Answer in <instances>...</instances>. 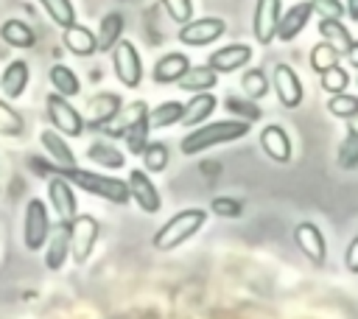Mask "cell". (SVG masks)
Returning <instances> with one entry per match:
<instances>
[{"instance_id": "obj_35", "label": "cell", "mask_w": 358, "mask_h": 319, "mask_svg": "<svg viewBox=\"0 0 358 319\" xmlns=\"http://www.w3.org/2000/svg\"><path fill=\"white\" fill-rule=\"evenodd\" d=\"M22 129H25L22 115L11 104L0 101V134L3 137H17V134H22Z\"/></svg>"}, {"instance_id": "obj_20", "label": "cell", "mask_w": 358, "mask_h": 319, "mask_svg": "<svg viewBox=\"0 0 358 319\" xmlns=\"http://www.w3.org/2000/svg\"><path fill=\"white\" fill-rule=\"evenodd\" d=\"M260 148L266 151V157H271L274 162H288L291 160V137L285 134L282 126H266L260 132Z\"/></svg>"}, {"instance_id": "obj_9", "label": "cell", "mask_w": 358, "mask_h": 319, "mask_svg": "<svg viewBox=\"0 0 358 319\" xmlns=\"http://www.w3.org/2000/svg\"><path fill=\"white\" fill-rule=\"evenodd\" d=\"M126 185H129V199H134V204L143 213H159V207H162L159 190H157V185L151 182V176L143 168H131Z\"/></svg>"}, {"instance_id": "obj_44", "label": "cell", "mask_w": 358, "mask_h": 319, "mask_svg": "<svg viewBox=\"0 0 358 319\" xmlns=\"http://www.w3.org/2000/svg\"><path fill=\"white\" fill-rule=\"evenodd\" d=\"M344 260H347V269H350L352 274H358V238L350 241V246H347V252H344Z\"/></svg>"}, {"instance_id": "obj_28", "label": "cell", "mask_w": 358, "mask_h": 319, "mask_svg": "<svg viewBox=\"0 0 358 319\" xmlns=\"http://www.w3.org/2000/svg\"><path fill=\"white\" fill-rule=\"evenodd\" d=\"M179 118H182V104L179 101H162L154 109H148V115H145L148 129H168V126L179 123Z\"/></svg>"}, {"instance_id": "obj_5", "label": "cell", "mask_w": 358, "mask_h": 319, "mask_svg": "<svg viewBox=\"0 0 358 319\" xmlns=\"http://www.w3.org/2000/svg\"><path fill=\"white\" fill-rule=\"evenodd\" d=\"M45 109H48V118H50V126L64 134V137H81L84 134V115L70 104V98L59 95V92H50L45 98Z\"/></svg>"}, {"instance_id": "obj_10", "label": "cell", "mask_w": 358, "mask_h": 319, "mask_svg": "<svg viewBox=\"0 0 358 319\" xmlns=\"http://www.w3.org/2000/svg\"><path fill=\"white\" fill-rule=\"evenodd\" d=\"M48 201L53 207V213L59 215V221H73V215L78 213V201H76V190L73 185L56 173L48 179Z\"/></svg>"}, {"instance_id": "obj_14", "label": "cell", "mask_w": 358, "mask_h": 319, "mask_svg": "<svg viewBox=\"0 0 358 319\" xmlns=\"http://www.w3.org/2000/svg\"><path fill=\"white\" fill-rule=\"evenodd\" d=\"M42 249H45V266L50 271H59L70 257V221H59Z\"/></svg>"}, {"instance_id": "obj_47", "label": "cell", "mask_w": 358, "mask_h": 319, "mask_svg": "<svg viewBox=\"0 0 358 319\" xmlns=\"http://www.w3.org/2000/svg\"><path fill=\"white\" fill-rule=\"evenodd\" d=\"M350 134H355V137H358V115H355V118H350Z\"/></svg>"}, {"instance_id": "obj_21", "label": "cell", "mask_w": 358, "mask_h": 319, "mask_svg": "<svg viewBox=\"0 0 358 319\" xmlns=\"http://www.w3.org/2000/svg\"><path fill=\"white\" fill-rule=\"evenodd\" d=\"M218 106V101H215V95H210V90H204V92H196L187 104H182V123L185 126H199V123H204L210 115H213V109Z\"/></svg>"}, {"instance_id": "obj_37", "label": "cell", "mask_w": 358, "mask_h": 319, "mask_svg": "<svg viewBox=\"0 0 358 319\" xmlns=\"http://www.w3.org/2000/svg\"><path fill=\"white\" fill-rule=\"evenodd\" d=\"M319 76H322V90H324V92H330V95L344 92V90H347V84H350L347 70H344V67H338V64L327 67V70H324V73H319Z\"/></svg>"}, {"instance_id": "obj_42", "label": "cell", "mask_w": 358, "mask_h": 319, "mask_svg": "<svg viewBox=\"0 0 358 319\" xmlns=\"http://www.w3.org/2000/svg\"><path fill=\"white\" fill-rule=\"evenodd\" d=\"M310 8H313L316 14H322L324 20H341V17L347 14L338 0H310Z\"/></svg>"}, {"instance_id": "obj_43", "label": "cell", "mask_w": 358, "mask_h": 319, "mask_svg": "<svg viewBox=\"0 0 358 319\" xmlns=\"http://www.w3.org/2000/svg\"><path fill=\"white\" fill-rule=\"evenodd\" d=\"M227 106H229V109H235V112H241V115H246V120H249V123L260 118V112H257L252 104H243V101H235V98H229V101H227Z\"/></svg>"}, {"instance_id": "obj_26", "label": "cell", "mask_w": 358, "mask_h": 319, "mask_svg": "<svg viewBox=\"0 0 358 319\" xmlns=\"http://www.w3.org/2000/svg\"><path fill=\"white\" fill-rule=\"evenodd\" d=\"M48 78H50V84H53V92H59V95H64V98H76V95L81 92V81H78V76H76L67 64H53V67L48 70Z\"/></svg>"}, {"instance_id": "obj_38", "label": "cell", "mask_w": 358, "mask_h": 319, "mask_svg": "<svg viewBox=\"0 0 358 319\" xmlns=\"http://www.w3.org/2000/svg\"><path fill=\"white\" fill-rule=\"evenodd\" d=\"M241 87H243L246 98H263L268 92V78L263 70H246L241 78Z\"/></svg>"}, {"instance_id": "obj_19", "label": "cell", "mask_w": 358, "mask_h": 319, "mask_svg": "<svg viewBox=\"0 0 358 319\" xmlns=\"http://www.w3.org/2000/svg\"><path fill=\"white\" fill-rule=\"evenodd\" d=\"M310 0L308 3H296V6H291L285 14H280V22H277V39H282V42H291L305 25H308V20H310Z\"/></svg>"}, {"instance_id": "obj_1", "label": "cell", "mask_w": 358, "mask_h": 319, "mask_svg": "<svg viewBox=\"0 0 358 319\" xmlns=\"http://www.w3.org/2000/svg\"><path fill=\"white\" fill-rule=\"evenodd\" d=\"M252 129L249 120H213V123H201L199 129H193L182 143H179V151L185 157H193L199 151H207V148H215L221 143H232V140H241L246 137Z\"/></svg>"}, {"instance_id": "obj_30", "label": "cell", "mask_w": 358, "mask_h": 319, "mask_svg": "<svg viewBox=\"0 0 358 319\" xmlns=\"http://www.w3.org/2000/svg\"><path fill=\"white\" fill-rule=\"evenodd\" d=\"M87 157L92 162H98L101 168H123V162H126L123 151L115 148V146H109V143H92L87 148Z\"/></svg>"}, {"instance_id": "obj_8", "label": "cell", "mask_w": 358, "mask_h": 319, "mask_svg": "<svg viewBox=\"0 0 358 319\" xmlns=\"http://www.w3.org/2000/svg\"><path fill=\"white\" fill-rule=\"evenodd\" d=\"M224 31H227V22L218 20V17L187 20V22H182V28H179V42L193 45V48H201V45H210V42H215L218 36H224Z\"/></svg>"}, {"instance_id": "obj_31", "label": "cell", "mask_w": 358, "mask_h": 319, "mask_svg": "<svg viewBox=\"0 0 358 319\" xmlns=\"http://www.w3.org/2000/svg\"><path fill=\"white\" fill-rule=\"evenodd\" d=\"M140 157H143V165H145L143 171L159 173V171H165V165H168V146L159 143V140H148L145 148L140 151Z\"/></svg>"}, {"instance_id": "obj_6", "label": "cell", "mask_w": 358, "mask_h": 319, "mask_svg": "<svg viewBox=\"0 0 358 319\" xmlns=\"http://www.w3.org/2000/svg\"><path fill=\"white\" fill-rule=\"evenodd\" d=\"M98 235H101V224L87 213H76L70 221V257L76 263H87L98 243Z\"/></svg>"}, {"instance_id": "obj_46", "label": "cell", "mask_w": 358, "mask_h": 319, "mask_svg": "<svg viewBox=\"0 0 358 319\" xmlns=\"http://www.w3.org/2000/svg\"><path fill=\"white\" fill-rule=\"evenodd\" d=\"M344 11L350 14V20L358 22V0H347V8H344Z\"/></svg>"}, {"instance_id": "obj_29", "label": "cell", "mask_w": 358, "mask_h": 319, "mask_svg": "<svg viewBox=\"0 0 358 319\" xmlns=\"http://www.w3.org/2000/svg\"><path fill=\"white\" fill-rule=\"evenodd\" d=\"M319 34H322L324 42H330L338 53H344V50L352 45V36H350V31L341 25V20H324V17H322V22H319Z\"/></svg>"}, {"instance_id": "obj_24", "label": "cell", "mask_w": 358, "mask_h": 319, "mask_svg": "<svg viewBox=\"0 0 358 319\" xmlns=\"http://www.w3.org/2000/svg\"><path fill=\"white\" fill-rule=\"evenodd\" d=\"M0 39H3L6 45H11V48H20V50H28V48L36 45L34 28H31L28 22H22V20H6V22L0 25Z\"/></svg>"}, {"instance_id": "obj_27", "label": "cell", "mask_w": 358, "mask_h": 319, "mask_svg": "<svg viewBox=\"0 0 358 319\" xmlns=\"http://www.w3.org/2000/svg\"><path fill=\"white\" fill-rule=\"evenodd\" d=\"M123 36V14L117 11H109L101 25H98V34H95V42H98V50H112L115 42Z\"/></svg>"}, {"instance_id": "obj_36", "label": "cell", "mask_w": 358, "mask_h": 319, "mask_svg": "<svg viewBox=\"0 0 358 319\" xmlns=\"http://www.w3.org/2000/svg\"><path fill=\"white\" fill-rule=\"evenodd\" d=\"M338 50L330 45V42H319V45H313V50H310V67L316 70V73H324L327 67H333V64H338Z\"/></svg>"}, {"instance_id": "obj_17", "label": "cell", "mask_w": 358, "mask_h": 319, "mask_svg": "<svg viewBox=\"0 0 358 319\" xmlns=\"http://www.w3.org/2000/svg\"><path fill=\"white\" fill-rule=\"evenodd\" d=\"M62 42L64 48L73 53V56H92L98 53V42H95V34L87 28V25H78V22H70L62 28Z\"/></svg>"}, {"instance_id": "obj_7", "label": "cell", "mask_w": 358, "mask_h": 319, "mask_svg": "<svg viewBox=\"0 0 358 319\" xmlns=\"http://www.w3.org/2000/svg\"><path fill=\"white\" fill-rule=\"evenodd\" d=\"M112 67H115V76L123 87L134 90L140 87L143 81V62H140V53L134 48V42L129 39H117L115 48H112Z\"/></svg>"}, {"instance_id": "obj_22", "label": "cell", "mask_w": 358, "mask_h": 319, "mask_svg": "<svg viewBox=\"0 0 358 319\" xmlns=\"http://www.w3.org/2000/svg\"><path fill=\"white\" fill-rule=\"evenodd\" d=\"M39 143H42V148L48 151V157L56 162V168H64V165H76V154H73V148L67 146L64 134H59L56 129H42V134H39Z\"/></svg>"}, {"instance_id": "obj_2", "label": "cell", "mask_w": 358, "mask_h": 319, "mask_svg": "<svg viewBox=\"0 0 358 319\" xmlns=\"http://www.w3.org/2000/svg\"><path fill=\"white\" fill-rule=\"evenodd\" d=\"M59 173L73 187H81L90 196H98V199L112 201V204H126L129 201V185L123 179H117V176H106V173L87 171V168H78V165H64Z\"/></svg>"}, {"instance_id": "obj_15", "label": "cell", "mask_w": 358, "mask_h": 319, "mask_svg": "<svg viewBox=\"0 0 358 319\" xmlns=\"http://www.w3.org/2000/svg\"><path fill=\"white\" fill-rule=\"evenodd\" d=\"M280 0H257L255 6V20H252V28H255V39L260 45H268L277 34V22H280Z\"/></svg>"}, {"instance_id": "obj_13", "label": "cell", "mask_w": 358, "mask_h": 319, "mask_svg": "<svg viewBox=\"0 0 358 319\" xmlns=\"http://www.w3.org/2000/svg\"><path fill=\"white\" fill-rule=\"evenodd\" d=\"M271 81H274V92H277V98H280V104L285 109H296L302 104V95H305L302 92V81L288 64H277Z\"/></svg>"}, {"instance_id": "obj_34", "label": "cell", "mask_w": 358, "mask_h": 319, "mask_svg": "<svg viewBox=\"0 0 358 319\" xmlns=\"http://www.w3.org/2000/svg\"><path fill=\"white\" fill-rule=\"evenodd\" d=\"M327 112L336 115V118H344V120L355 118V115H358V95H350L347 90L330 95V101H327Z\"/></svg>"}, {"instance_id": "obj_32", "label": "cell", "mask_w": 358, "mask_h": 319, "mask_svg": "<svg viewBox=\"0 0 358 319\" xmlns=\"http://www.w3.org/2000/svg\"><path fill=\"white\" fill-rule=\"evenodd\" d=\"M36 3L48 11V17H50L59 28H64V25L76 22V8H73V3H70V0H36Z\"/></svg>"}, {"instance_id": "obj_41", "label": "cell", "mask_w": 358, "mask_h": 319, "mask_svg": "<svg viewBox=\"0 0 358 319\" xmlns=\"http://www.w3.org/2000/svg\"><path fill=\"white\" fill-rule=\"evenodd\" d=\"M338 165L341 168H355L358 165V137L347 134V140L338 148Z\"/></svg>"}, {"instance_id": "obj_39", "label": "cell", "mask_w": 358, "mask_h": 319, "mask_svg": "<svg viewBox=\"0 0 358 319\" xmlns=\"http://www.w3.org/2000/svg\"><path fill=\"white\" fill-rule=\"evenodd\" d=\"M210 210H213L215 215H221V218H241V213H243V204H241L238 199H229V196H218V199H213Z\"/></svg>"}, {"instance_id": "obj_16", "label": "cell", "mask_w": 358, "mask_h": 319, "mask_svg": "<svg viewBox=\"0 0 358 319\" xmlns=\"http://www.w3.org/2000/svg\"><path fill=\"white\" fill-rule=\"evenodd\" d=\"M28 81H31L28 62H22V59L8 62L6 70H3V76H0V92H3V98L17 101V98L28 90Z\"/></svg>"}, {"instance_id": "obj_11", "label": "cell", "mask_w": 358, "mask_h": 319, "mask_svg": "<svg viewBox=\"0 0 358 319\" xmlns=\"http://www.w3.org/2000/svg\"><path fill=\"white\" fill-rule=\"evenodd\" d=\"M120 106H123V101H120V95H115V92H98V95H92V98L87 101L84 126L101 129V126L112 123V118L120 112Z\"/></svg>"}, {"instance_id": "obj_23", "label": "cell", "mask_w": 358, "mask_h": 319, "mask_svg": "<svg viewBox=\"0 0 358 319\" xmlns=\"http://www.w3.org/2000/svg\"><path fill=\"white\" fill-rule=\"evenodd\" d=\"M190 67L187 56L185 53H165L162 59H157L154 70H151V78L154 84H176V78Z\"/></svg>"}, {"instance_id": "obj_45", "label": "cell", "mask_w": 358, "mask_h": 319, "mask_svg": "<svg viewBox=\"0 0 358 319\" xmlns=\"http://www.w3.org/2000/svg\"><path fill=\"white\" fill-rule=\"evenodd\" d=\"M344 56H347V62H350V64L358 70V42H355V39H352V45L344 50Z\"/></svg>"}, {"instance_id": "obj_40", "label": "cell", "mask_w": 358, "mask_h": 319, "mask_svg": "<svg viewBox=\"0 0 358 319\" xmlns=\"http://www.w3.org/2000/svg\"><path fill=\"white\" fill-rule=\"evenodd\" d=\"M159 3L165 6L168 17H171V20H176L179 25H182V22H187V20L193 17V0H159Z\"/></svg>"}, {"instance_id": "obj_3", "label": "cell", "mask_w": 358, "mask_h": 319, "mask_svg": "<svg viewBox=\"0 0 358 319\" xmlns=\"http://www.w3.org/2000/svg\"><path fill=\"white\" fill-rule=\"evenodd\" d=\"M204 221H207V210H201V207L179 210V213H173V215L154 232L151 243H154V249H159V252H171V249H176L179 243H185L187 238H193V235L204 227Z\"/></svg>"}, {"instance_id": "obj_33", "label": "cell", "mask_w": 358, "mask_h": 319, "mask_svg": "<svg viewBox=\"0 0 358 319\" xmlns=\"http://www.w3.org/2000/svg\"><path fill=\"white\" fill-rule=\"evenodd\" d=\"M148 120L145 118H140V120H134L131 126H126L123 129V140H126V148L131 151V154H140L143 148H145V143H148Z\"/></svg>"}, {"instance_id": "obj_25", "label": "cell", "mask_w": 358, "mask_h": 319, "mask_svg": "<svg viewBox=\"0 0 358 319\" xmlns=\"http://www.w3.org/2000/svg\"><path fill=\"white\" fill-rule=\"evenodd\" d=\"M176 84L182 87V90H190V92H204V90H213L215 84H218V73L213 70V67H187L179 78H176Z\"/></svg>"}, {"instance_id": "obj_4", "label": "cell", "mask_w": 358, "mask_h": 319, "mask_svg": "<svg viewBox=\"0 0 358 319\" xmlns=\"http://www.w3.org/2000/svg\"><path fill=\"white\" fill-rule=\"evenodd\" d=\"M50 235V213L42 199H28L22 213V243L28 252H39Z\"/></svg>"}, {"instance_id": "obj_18", "label": "cell", "mask_w": 358, "mask_h": 319, "mask_svg": "<svg viewBox=\"0 0 358 319\" xmlns=\"http://www.w3.org/2000/svg\"><path fill=\"white\" fill-rule=\"evenodd\" d=\"M249 59H252V48L249 45H227V48L210 53L207 67H213L215 73H232V70L246 67Z\"/></svg>"}, {"instance_id": "obj_12", "label": "cell", "mask_w": 358, "mask_h": 319, "mask_svg": "<svg viewBox=\"0 0 358 319\" xmlns=\"http://www.w3.org/2000/svg\"><path fill=\"white\" fill-rule=\"evenodd\" d=\"M294 241H296L299 252H302L308 260H313L316 266L324 263V257H327V243H324L322 229H319L313 221H302V224H296V229H294Z\"/></svg>"}]
</instances>
